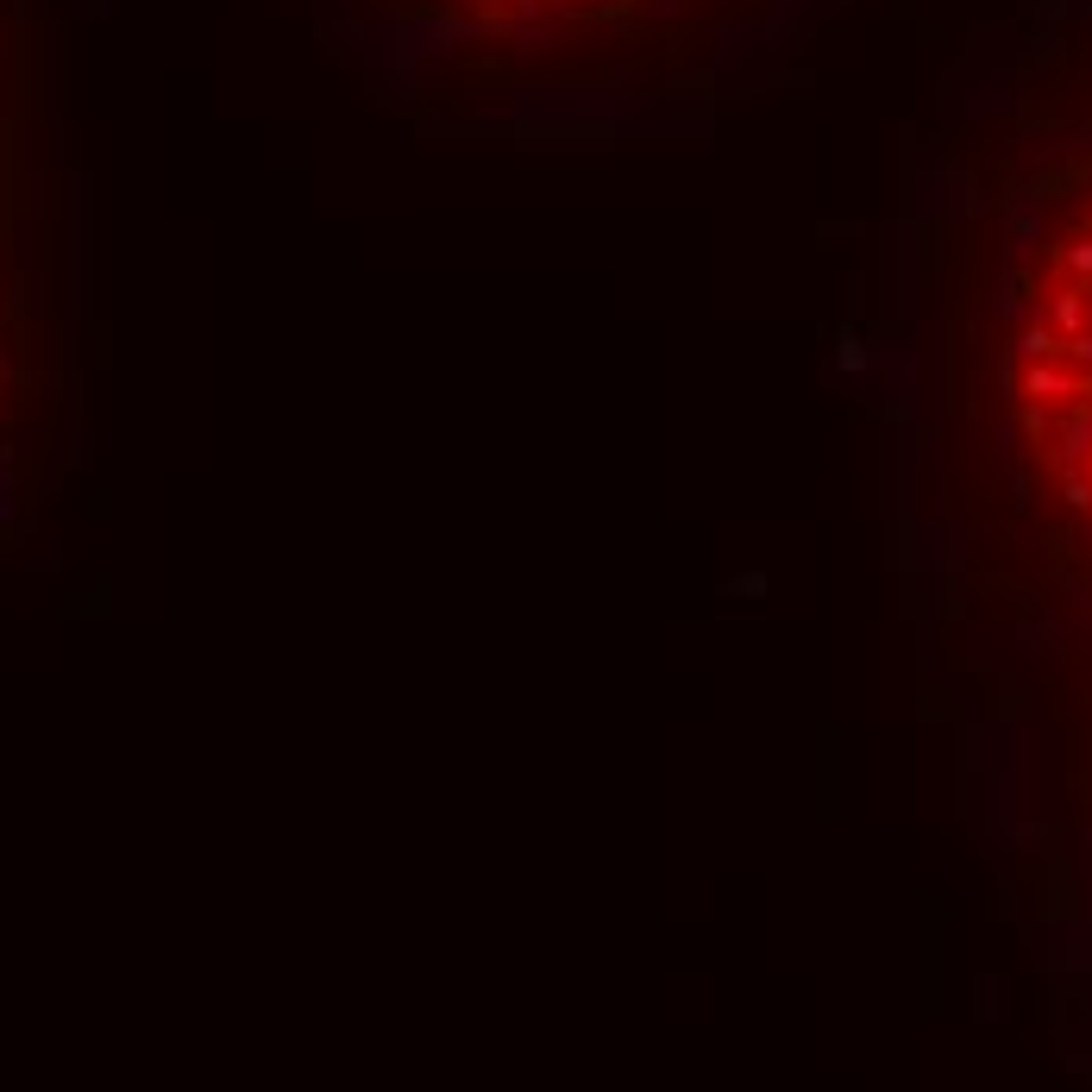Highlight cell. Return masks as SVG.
<instances>
[{"label":"cell","mask_w":1092,"mask_h":1092,"mask_svg":"<svg viewBox=\"0 0 1092 1092\" xmlns=\"http://www.w3.org/2000/svg\"><path fill=\"white\" fill-rule=\"evenodd\" d=\"M1004 389L1030 465L1092 521V164L1049 202L1011 270Z\"/></svg>","instance_id":"cell-1"},{"label":"cell","mask_w":1092,"mask_h":1092,"mask_svg":"<svg viewBox=\"0 0 1092 1092\" xmlns=\"http://www.w3.org/2000/svg\"><path fill=\"white\" fill-rule=\"evenodd\" d=\"M440 19L465 32H502V38H566V32H597L621 25L634 13H653L666 0H427Z\"/></svg>","instance_id":"cell-2"}]
</instances>
